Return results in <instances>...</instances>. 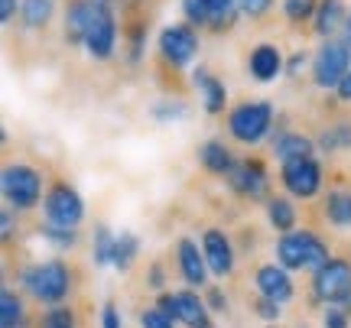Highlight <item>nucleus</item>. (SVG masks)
Listing matches in <instances>:
<instances>
[{
    "mask_svg": "<svg viewBox=\"0 0 351 328\" xmlns=\"http://www.w3.org/2000/svg\"><path fill=\"white\" fill-rule=\"evenodd\" d=\"M20 283L26 286V292L46 305H59L72 292V273L62 260H46V264L26 266L20 273Z\"/></svg>",
    "mask_w": 351,
    "mask_h": 328,
    "instance_id": "nucleus-1",
    "label": "nucleus"
},
{
    "mask_svg": "<svg viewBox=\"0 0 351 328\" xmlns=\"http://www.w3.org/2000/svg\"><path fill=\"white\" fill-rule=\"evenodd\" d=\"M276 260L287 270H322L332 260L328 247L315 238L313 231H289L276 240Z\"/></svg>",
    "mask_w": 351,
    "mask_h": 328,
    "instance_id": "nucleus-2",
    "label": "nucleus"
},
{
    "mask_svg": "<svg viewBox=\"0 0 351 328\" xmlns=\"http://www.w3.org/2000/svg\"><path fill=\"white\" fill-rule=\"evenodd\" d=\"M313 296L326 305H341L351 316V264L332 257L322 270L313 273Z\"/></svg>",
    "mask_w": 351,
    "mask_h": 328,
    "instance_id": "nucleus-3",
    "label": "nucleus"
},
{
    "mask_svg": "<svg viewBox=\"0 0 351 328\" xmlns=\"http://www.w3.org/2000/svg\"><path fill=\"white\" fill-rule=\"evenodd\" d=\"M274 127V104L270 101H244L231 108L228 114V130L238 143H261Z\"/></svg>",
    "mask_w": 351,
    "mask_h": 328,
    "instance_id": "nucleus-4",
    "label": "nucleus"
},
{
    "mask_svg": "<svg viewBox=\"0 0 351 328\" xmlns=\"http://www.w3.org/2000/svg\"><path fill=\"white\" fill-rule=\"evenodd\" d=\"M0 182H3V199H7V205L13 212H29L43 199V176L26 163L7 166Z\"/></svg>",
    "mask_w": 351,
    "mask_h": 328,
    "instance_id": "nucleus-5",
    "label": "nucleus"
},
{
    "mask_svg": "<svg viewBox=\"0 0 351 328\" xmlns=\"http://www.w3.org/2000/svg\"><path fill=\"white\" fill-rule=\"evenodd\" d=\"M351 72V46L345 39H326L313 59V81L319 88L339 91L345 75Z\"/></svg>",
    "mask_w": 351,
    "mask_h": 328,
    "instance_id": "nucleus-6",
    "label": "nucleus"
},
{
    "mask_svg": "<svg viewBox=\"0 0 351 328\" xmlns=\"http://www.w3.org/2000/svg\"><path fill=\"white\" fill-rule=\"evenodd\" d=\"M241 10V0H182L189 26H208L215 33H225L234 26Z\"/></svg>",
    "mask_w": 351,
    "mask_h": 328,
    "instance_id": "nucleus-7",
    "label": "nucleus"
},
{
    "mask_svg": "<svg viewBox=\"0 0 351 328\" xmlns=\"http://www.w3.org/2000/svg\"><path fill=\"white\" fill-rule=\"evenodd\" d=\"M43 212H46V221L56 227H72L75 231L85 218V202L69 182H56L46 199H43Z\"/></svg>",
    "mask_w": 351,
    "mask_h": 328,
    "instance_id": "nucleus-8",
    "label": "nucleus"
},
{
    "mask_svg": "<svg viewBox=\"0 0 351 328\" xmlns=\"http://www.w3.org/2000/svg\"><path fill=\"white\" fill-rule=\"evenodd\" d=\"M88 49L91 59H111L114 55V46H117V20H114V7L108 3H98L95 0V16H91V23H88V33H85V42H82Z\"/></svg>",
    "mask_w": 351,
    "mask_h": 328,
    "instance_id": "nucleus-9",
    "label": "nucleus"
},
{
    "mask_svg": "<svg viewBox=\"0 0 351 328\" xmlns=\"http://www.w3.org/2000/svg\"><path fill=\"white\" fill-rule=\"evenodd\" d=\"M160 55H163V62L173 65V68L189 65L199 55V33L189 23H169L163 33H160Z\"/></svg>",
    "mask_w": 351,
    "mask_h": 328,
    "instance_id": "nucleus-10",
    "label": "nucleus"
},
{
    "mask_svg": "<svg viewBox=\"0 0 351 328\" xmlns=\"http://www.w3.org/2000/svg\"><path fill=\"white\" fill-rule=\"evenodd\" d=\"M280 179L287 186L289 195L296 199H313L322 189V166L313 156H302V160H289L280 166Z\"/></svg>",
    "mask_w": 351,
    "mask_h": 328,
    "instance_id": "nucleus-11",
    "label": "nucleus"
},
{
    "mask_svg": "<svg viewBox=\"0 0 351 328\" xmlns=\"http://www.w3.org/2000/svg\"><path fill=\"white\" fill-rule=\"evenodd\" d=\"M202 253H205V264L215 277H228L234 270V244L221 227H208L202 234Z\"/></svg>",
    "mask_w": 351,
    "mask_h": 328,
    "instance_id": "nucleus-12",
    "label": "nucleus"
},
{
    "mask_svg": "<svg viewBox=\"0 0 351 328\" xmlns=\"http://www.w3.org/2000/svg\"><path fill=\"white\" fill-rule=\"evenodd\" d=\"M231 189L244 195V199H267V189H270V176H267V169L263 163L257 160H241L234 169H231Z\"/></svg>",
    "mask_w": 351,
    "mask_h": 328,
    "instance_id": "nucleus-13",
    "label": "nucleus"
},
{
    "mask_svg": "<svg viewBox=\"0 0 351 328\" xmlns=\"http://www.w3.org/2000/svg\"><path fill=\"white\" fill-rule=\"evenodd\" d=\"M254 283H257V296H267V299H274V303H289L293 299V279H289V270L280 264H263L261 270H257V277H254Z\"/></svg>",
    "mask_w": 351,
    "mask_h": 328,
    "instance_id": "nucleus-14",
    "label": "nucleus"
},
{
    "mask_svg": "<svg viewBox=\"0 0 351 328\" xmlns=\"http://www.w3.org/2000/svg\"><path fill=\"white\" fill-rule=\"evenodd\" d=\"M176 253H179V273H182V279H186L189 286H205V279H208L212 270L205 264V253L199 251V244L192 238H182Z\"/></svg>",
    "mask_w": 351,
    "mask_h": 328,
    "instance_id": "nucleus-15",
    "label": "nucleus"
},
{
    "mask_svg": "<svg viewBox=\"0 0 351 328\" xmlns=\"http://www.w3.org/2000/svg\"><path fill=\"white\" fill-rule=\"evenodd\" d=\"M192 85H195V91L202 94V108L208 114H221L228 108V88L221 78H215L205 65H199L195 72H192Z\"/></svg>",
    "mask_w": 351,
    "mask_h": 328,
    "instance_id": "nucleus-16",
    "label": "nucleus"
},
{
    "mask_svg": "<svg viewBox=\"0 0 351 328\" xmlns=\"http://www.w3.org/2000/svg\"><path fill=\"white\" fill-rule=\"evenodd\" d=\"M247 68H251V75L267 85V81H274L287 65H283V52L276 49L274 42H261V46H254L251 49V59H247Z\"/></svg>",
    "mask_w": 351,
    "mask_h": 328,
    "instance_id": "nucleus-17",
    "label": "nucleus"
},
{
    "mask_svg": "<svg viewBox=\"0 0 351 328\" xmlns=\"http://www.w3.org/2000/svg\"><path fill=\"white\" fill-rule=\"evenodd\" d=\"M348 10H345V0H319V10H315V33L322 39H332L335 29H345Z\"/></svg>",
    "mask_w": 351,
    "mask_h": 328,
    "instance_id": "nucleus-18",
    "label": "nucleus"
},
{
    "mask_svg": "<svg viewBox=\"0 0 351 328\" xmlns=\"http://www.w3.org/2000/svg\"><path fill=\"white\" fill-rule=\"evenodd\" d=\"M95 16V0H72V7L65 13V39L72 46H82L88 33V23Z\"/></svg>",
    "mask_w": 351,
    "mask_h": 328,
    "instance_id": "nucleus-19",
    "label": "nucleus"
},
{
    "mask_svg": "<svg viewBox=\"0 0 351 328\" xmlns=\"http://www.w3.org/2000/svg\"><path fill=\"white\" fill-rule=\"evenodd\" d=\"M315 143L302 134H293V130H280L274 137V156L280 163H289V160H302V156H313Z\"/></svg>",
    "mask_w": 351,
    "mask_h": 328,
    "instance_id": "nucleus-20",
    "label": "nucleus"
},
{
    "mask_svg": "<svg viewBox=\"0 0 351 328\" xmlns=\"http://www.w3.org/2000/svg\"><path fill=\"white\" fill-rule=\"evenodd\" d=\"M199 160L202 166L212 173V176H231V169H234V156H231V150H228L221 140H205L199 150Z\"/></svg>",
    "mask_w": 351,
    "mask_h": 328,
    "instance_id": "nucleus-21",
    "label": "nucleus"
},
{
    "mask_svg": "<svg viewBox=\"0 0 351 328\" xmlns=\"http://www.w3.org/2000/svg\"><path fill=\"white\" fill-rule=\"evenodd\" d=\"M326 218L335 227H351V189H332L326 195Z\"/></svg>",
    "mask_w": 351,
    "mask_h": 328,
    "instance_id": "nucleus-22",
    "label": "nucleus"
},
{
    "mask_svg": "<svg viewBox=\"0 0 351 328\" xmlns=\"http://www.w3.org/2000/svg\"><path fill=\"white\" fill-rule=\"evenodd\" d=\"M267 221H270L280 234L296 231V208H293V202H289V199H283V195L267 199Z\"/></svg>",
    "mask_w": 351,
    "mask_h": 328,
    "instance_id": "nucleus-23",
    "label": "nucleus"
},
{
    "mask_svg": "<svg viewBox=\"0 0 351 328\" xmlns=\"http://www.w3.org/2000/svg\"><path fill=\"white\" fill-rule=\"evenodd\" d=\"M52 13H56V0H20V16H23L26 29L49 26Z\"/></svg>",
    "mask_w": 351,
    "mask_h": 328,
    "instance_id": "nucleus-24",
    "label": "nucleus"
},
{
    "mask_svg": "<svg viewBox=\"0 0 351 328\" xmlns=\"http://www.w3.org/2000/svg\"><path fill=\"white\" fill-rule=\"evenodd\" d=\"M137 253H140V238L130 234V231H121V234H117V244H114L111 266L121 270V273H127V270L134 266V260H137Z\"/></svg>",
    "mask_w": 351,
    "mask_h": 328,
    "instance_id": "nucleus-25",
    "label": "nucleus"
},
{
    "mask_svg": "<svg viewBox=\"0 0 351 328\" xmlns=\"http://www.w3.org/2000/svg\"><path fill=\"white\" fill-rule=\"evenodd\" d=\"M0 328H26V309L16 292H0Z\"/></svg>",
    "mask_w": 351,
    "mask_h": 328,
    "instance_id": "nucleus-26",
    "label": "nucleus"
},
{
    "mask_svg": "<svg viewBox=\"0 0 351 328\" xmlns=\"http://www.w3.org/2000/svg\"><path fill=\"white\" fill-rule=\"evenodd\" d=\"M114 244H117V234H114L108 225L95 227V247H91V257L98 266H108L114 260Z\"/></svg>",
    "mask_w": 351,
    "mask_h": 328,
    "instance_id": "nucleus-27",
    "label": "nucleus"
},
{
    "mask_svg": "<svg viewBox=\"0 0 351 328\" xmlns=\"http://www.w3.org/2000/svg\"><path fill=\"white\" fill-rule=\"evenodd\" d=\"M319 147H322L326 153L351 150V124H335V127H328L326 134L319 137Z\"/></svg>",
    "mask_w": 351,
    "mask_h": 328,
    "instance_id": "nucleus-28",
    "label": "nucleus"
},
{
    "mask_svg": "<svg viewBox=\"0 0 351 328\" xmlns=\"http://www.w3.org/2000/svg\"><path fill=\"white\" fill-rule=\"evenodd\" d=\"M315 10H319V0H283V16L289 23L315 20Z\"/></svg>",
    "mask_w": 351,
    "mask_h": 328,
    "instance_id": "nucleus-29",
    "label": "nucleus"
},
{
    "mask_svg": "<svg viewBox=\"0 0 351 328\" xmlns=\"http://www.w3.org/2000/svg\"><path fill=\"white\" fill-rule=\"evenodd\" d=\"M43 238L49 240V244H56L59 251H65V247H75V244H78V231H72V227L46 225V227H43Z\"/></svg>",
    "mask_w": 351,
    "mask_h": 328,
    "instance_id": "nucleus-30",
    "label": "nucleus"
},
{
    "mask_svg": "<svg viewBox=\"0 0 351 328\" xmlns=\"http://www.w3.org/2000/svg\"><path fill=\"white\" fill-rule=\"evenodd\" d=\"M43 328H75V316H72V309H65V305L49 309V312L43 316Z\"/></svg>",
    "mask_w": 351,
    "mask_h": 328,
    "instance_id": "nucleus-31",
    "label": "nucleus"
},
{
    "mask_svg": "<svg viewBox=\"0 0 351 328\" xmlns=\"http://www.w3.org/2000/svg\"><path fill=\"white\" fill-rule=\"evenodd\" d=\"M143 46H147V26L143 23H134L130 26V62H140V55H143Z\"/></svg>",
    "mask_w": 351,
    "mask_h": 328,
    "instance_id": "nucleus-32",
    "label": "nucleus"
},
{
    "mask_svg": "<svg viewBox=\"0 0 351 328\" xmlns=\"http://www.w3.org/2000/svg\"><path fill=\"white\" fill-rule=\"evenodd\" d=\"M140 325H143V328H176V322L166 316V312H160V309L153 305V309H147V312L140 316Z\"/></svg>",
    "mask_w": 351,
    "mask_h": 328,
    "instance_id": "nucleus-33",
    "label": "nucleus"
},
{
    "mask_svg": "<svg viewBox=\"0 0 351 328\" xmlns=\"http://www.w3.org/2000/svg\"><path fill=\"white\" fill-rule=\"evenodd\" d=\"M348 312L341 309V305H326V316H322V325L326 328H348L351 322H348Z\"/></svg>",
    "mask_w": 351,
    "mask_h": 328,
    "instance_id": "nucleus-34",
    "label": "nucleus"
},
{
    "mask_svg": "<svg viewBox=\"0 0 351 328\" xmlns=\"http://www.w3.org/2000/svg\"><path fill=\"white\" fill-rule=\"evenodd\" d=\"M254 312L261 318H267V322H276V318H280V303L267 299V296H257V299H254Z\"/></svg>",
    "mask_w": 351,
    "mask_h": 328,
    "instance_id": "nucleus-35",
    "label": "nucleus"
},
{
    "mask_svg": "<svg viewBox=\"0 0 351 328\" xmlns=\"http://www.w3.org/2000/svg\"><path fill=\"white\" fill-rule=\"evenodd\" d=\"M182 114H186L182 104H169V101H163V104H156V108H153V117H156V121H176V117H182Z\"/></svg>",
    "mask_w": 351,
    "mask_h": 328,
    "instance_id": "nucleus-36",
    "label": "nucleus"
},
{
    "mask_svg": "<svg viewBox=\"0 0 351 328\" xmlns=\"http://www.w3.org/2000/svg\"><path fill=\"white\" fill-rule=\"evenodd\" d=\"M270 7H274V0H241V13H247V16H263Z\"/></svg>",
    "mask_w": 351,
    "mask_h": 328,
    "instance_id": "nucleus-37",
    "label": "nucleus"
},
{
    "mask_svg": "<svg viewBox=\"0 0 351 328\" xmlns=\"http://www.w3.org/2000/svg\"><path fill=\"white\" fill-rule=\"evenodd\" d=\"M101 328H121V312L114 303H104L101 309Z\"/></svg>",
    "mask_w": 351,
    "mask_h": 328,
    "instance_id": "nucleus-38",
    "label": "nucleus"
},
{
    "mask_svg": "<svg viewBox=\"0 0 351 328\" xmlns=\"http://www.w3.org/2000/svg\"><path fill=\"white\" fill-rule=\"evenodd\" d=\"M205 303H208V309H212V312H228V296L221 290H208V296H205Z\"/></svg>",
    "mask_w": 351,
    "mask_h": 328,
    "instance_id": "nucleus-39",
    "label": "nucleus"
},
{
    "mask_svg": "<svg viewBox=\"0 0 351 328\" xmlns=\"http://www.w3.org/2000/svg\"><path fill=\"white\" fill-rule=\"evenodd\" d=\"M0 238L3 240L13 238V208H3V212H0Z\"/></svg>",
    "mask_w": 351,
    "mask_h": 328,
    "instance_id": "nucleus-40",
    "label": "nucleus"
},
{
    "mask_svg": "<svg viewBox=\"0 0 351 328\" xmlns=\"http://www.w3.org/2000/svg\"><path fill=\"white\" fill-rule=\"evenodd\" d=\"M147 283H150V290H163V286H166V273H163V266H160V264H153V266H150V273H147Z\"/></svg>",
    "mask_w": 351,
    "mask_h": 328,
    "instance_id": "nucleus-41",
    "label": "nucleus"
},
{
    "mask_svg": "<svg viewBox=\"0 0 351 328\" xmlns=\"http://www.w3.org/2000/svg\"><path fill=\"white\" fill-rule=\"evenodd\" d=\"M306 62H309V59H306V52H293V59H289L287 72H289V75H300L302 68H306Z\"/></svg>",
    "mask_w": 351,
    "mask_h": 328,
    "instance_id": "nucleus-42",
    "label": "nucleus"
},
{
    "mask_svg": "<svg viewBox=\"0 0 351 328\" xmlns=\"http://www.w3.org/2000/svg\"><path fill=\"white\" fill-rule=\"evenodd\" d=\"M16 16V0H0V23H10Z\"/></svg>",
    "mask_w": 351,
    "mask_h": 328,
    "instance_id": "nucleus-43",
    "label": "nucleus"
},
{
    "mask_svg": "<svg viewBox=\"0 0 351 328\" xmlns=\"http://www.w3.org/2000/svg\"><path fill=\"white\" fill-rule=\"evenodd\" d=\"M335 94H339L341 101H351V72L345 75V81L339 85V91H335Z\"/></svg>",
    "mask_w": 351,
    "mask_h": 328,
    "instance_id": "nucleus-44",
    "label": "nucleus"
},
{
    "mask_svg": "<svg viewBox=\"0 0 351 328\" xmlns=\"http://www.w3.org/2000/svg\"><path fill=\"white\" fill-rule=\"evenodd\" d=\"M345 42L351 46V10H348V20H345Z\"/></svg>",
    "mask_w": 351,
    "mask_h": 328,
    "instance_id": "nucleus-45",
    "label": "nucleus"
}]
</instances>
